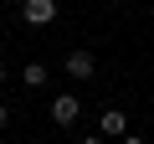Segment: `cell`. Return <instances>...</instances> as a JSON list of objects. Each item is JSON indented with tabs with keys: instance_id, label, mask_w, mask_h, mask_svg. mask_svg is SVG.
Instances as JSON below:
<instances>
[{
	"instance_id": "2",
	"label": "cell",
	"mask_w": 154,
	"mask_h": 144,
	"mask_svg": "<svg viewBox=\"0 0 154 144\" xmlns=\"http://www.w3.org/2000/svg\"><path fill=\"white\" fill-rule=\"evenodd\" d=\"M77 118H82V98H77V93H57L51 98V124L57 129H72Z\"/></svg>"
},
{
	"instance_id": "6",
	"label": "cell",
	"mask_w": 154,
	"mask_h": 144,
	"mask_svg": "<svg viewBox=\"0 0 154 144\" xmlns=\"http://www.w3.org/2000/svg\"><path fill=\"white\" fill-rule=\"evenodd\" d=\"M11 124V103H0V129H5Z\"/></svg>"
},
{
	"instance_id": "5",
	"label": "cell",
	"mask_w": 154,
	"mask_h": 144,
	"mask_svg": "<svg viewBox=\"0 0 154 144\" xmlns=\"http://www.w3.org/2000/svg\"><path fill=\"white\" fill-rule=\"evenodd\" d=\"M98 129H103V134H113V139H118V134H123V129H128V118H123V113H118V108H103V124H98Z\"/></svg>"
},
{
	"instance_id": "3",
	"label": "cell",
	"mask_w": 154,
	"mask_h": 144,
	"mask_svg": "<svg viewBox=\"0 0 154 144\" xmlns=\"http://www.w3.org/2000/svg\"><path fill=\"white\" fill-rule=\"evenodd\" d=\"M21 16H26V26H51L57 21V0H21Z\"/></svg>"
},
{
	"instance_id": "1",
	"label": "cell",
	"mask_w": 154,
	"mask_h": 144,
	"mask_svg": "<svg viewBox=\"0 0 154 144\" xmlns=\"http://www.w3.org/2000/svg\"><path fill=\"white\" fill-rule=\"evenodd\" d=\"M62 72L72 83H88V77H98V57L88 52V46H77V52H67V62H62Z\"/></svg>"
},
{
	"instance_id": "7",
	"label": "cell",
	"mask_w": 154,
	"mask_h": 144,
	"mask_svg": "<svg viewBox=\"0 0 154 144\" xmlns=\"http://www.w3.org/2000/svg\"><path fill=\"white\" fill-rule=\"evenodd\" d=\"M0 83H5V62H0Z\"/></svg>"
},
{
	"instance_id": "4",
	"label": "cell",
	"mask_w": 154,
	"mask_h": 144,
	"mask_svg": "<svg viewBox=\"0 0 154 144\" xmlns=\"http://www.w3.org/2000/svg\"><path fill=\"white\" fill-rule=\"evenodd\" d=\"M46 72H51V67H41V62H26V67H21V83L36 93V88H46Z\"/></svg>"
}]
</instances>
